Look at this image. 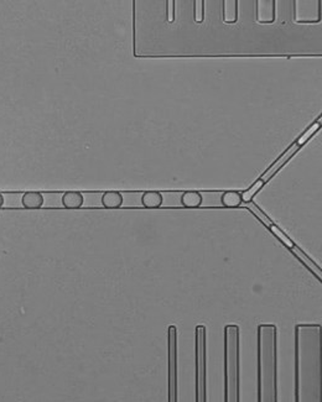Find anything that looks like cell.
<instances>
[{
  "instance_id": "obj_13",
  "label": "cell",
  "mask_w": 322,
  "mask_h": 402,
  "mask_svg": "<svg viewBox=\"0 0 322 402\" xmlns=\"http://www.w3.org/2000/svg\"><path fill=\"white\" fill-rule=\"evenodd\" d=\"M242 193L235 192V191H231V192H226L222 196V204L227 208H237L239 207L242 203Z\"/></svg>"
},
{
  "instance_id": "obj_15",
  "label": "cell",
  "mask_w": 322,
  "mask_h": 402,
  "mask_svg": "<svg viewBox=\"0 0 322 402\" xmlns=\"http://www.w3.org/2000/svg\"><path fill=\"white\" fill-rule=\"evenodd\" d=\"M266 227H269L270 231H272V233L274 234V235L277 236V238H278L279 240H280V242L283 243V244L285 245L286 248H289L290 250H291V249L295 247V244H294V243H292L291 240H290L289 238H287V236L285 235V233H284V231H281L280 229H279V228L277 227V225L274 224V223H272V224L266 225Z\"/></svg>"
},
{
  "instance_id": "obj_10",
  "label": "cell",
  "mask_w": 322,
  "mask_h": 402,
  "mask_svg": "<svg viewBox=\"0 0 322 402\" xmlns=\"http://www.w3.org/2000/svg\"><path fill=\"white\" fill-rule=\"evenodd\" d=\"M123 203V196L119 192H105L102 197V204L108 209H116Z\"/></svg>"
},
{
  "instance_id": "obj_2",
  "label": "cell",
  "mask_w": 322,
  "mask_h": 402,
  "mask_svg": "<svg viewBox=\"0 0 322 402\" xmlns=\"http://www.w3.org/2000/svg\"><path fill=\"white\" fill-rule=\"evenodd\" d=\"M258 398L275 402L278 397V331L274 325L258 327Z\"/></svg>"
},
{
  "instance_id": "obj_8",
  "label": "cell",
  "mask_w": 322,
  "mask_h": 402,
  "mask_svg": "<svg viewBox=\"0 0 322 402\" xmlns=\"http://www.w3.org/2000/svg\"><path fill=\"white\" fill-rule=\"evenodd\" d=\"M21 202L28 209H39L44 204V196L40 192H26L22 196Z\"/></svg>"
},
{
  "instance_id": "obj_6",
  "label": "cell",
  "mask_w": 322,
  "mask_h": 402,
  "mask_svg": "<svg viewBox=\"0 0 322 402\" xmlns=\"http://www.w3.org/2000/svg\"><path fill=\"white\" fill-rule=\"evenodd\" d=\"M301 147H303V146L298 145V144H296V143L291 147H289V149H287L286 151L284 152V155L281 156L280 158H278V160L274 163V165H273V166L270 167L269 170H266V172L264 173L263 176H261L260 180L263 181V183L265 184L266 182H269L270 180H272V178L274 177V176L277 175V173L280 171V170L283 169L284 166H285L287 161H290V158H291L292 156H294L296 152H298L299 150L301 149Z\"/></svg>"
},
{
  "instance_id": "obj_3",
  "label": "cell",
  "mask_w": 322,
  "mask_h": 402,
  "mask_svg": "<svg viewBox=\"0 0 322 402\" xmlns=\"http://www.w3.org/2000/svg\"><path fill=\"white\" fill-rule=\"evenodd\" d=\"M224 400L239 401V328H224Z\"/></svg>"
},
{
  "instance_id": "obj_4",
  "label": "cell",
  "mask_w": 322,
  "mask_h": 402,
  "mask_svg": "<svg viewBox=\"0 0 322 402\" xmlns=\"http://www.w3.org/2000/svg\"><path fill=\"white\" fill-rule=\"evenodd\" d=\"M196 401H206V328L196 327Z\"/></svg>"
},
{
  "instance_id": "obj_19",
  "label": "cell",
  "mask_w": 322,
  "mask_h": 402,
  "mask_svg": "<svg viewBox=\"0 0 322 402\" xmlns=\"http://www.w3.org/2000/svg\"><path fill=\"white\" fill-rule=\"evenodd\" d=\"M3 204H4V197H3V195L0 193V208L3 207Z\"/></svg>"
},
{
  "instance_id": "obj_16",
  "label": "cell",
  "mask_w": 322,
  "mask_h": 402,
  "mask_svg": "<svg viewBox=\"0 0 322 402\" xmlns=\"http://www.w3.org/2000/svg\"><path fill=\"white\" fill-rule=\"evenodd\" d=\"M320 128H321V120H318V121H316L315 124H313L311 128H309V129L306 130V131L304 132L303 137L296 140V144H298V145H300V146H304L305 144H306L307 141H309L310 139H311L313 135H315V132H317V130L320 129Z\"/></svg>"
},
{
  "instance_id": "obj_9",
  "label": "cell",
  "mask_w": 322,
  "mask_h": 402,
  "mask_svg": "<svg viewBox=\"0 0 322 402\" xmlns=\"http://www.w3.org/2000/svg\"><path fill=\"white\" fill-rule=\"evenodd\" d=\"M62 204L68 209H78L83 204V195L81 192H67L63 195Z\"/></svg>"
},
{
  "instance_id": "obj_7",
  "label": "cell",
  "mask_w": 322,
  "mask_h": 402,
  "mask_svg": "<svg viewBox=\"0 0 322 402\" xmlns=\"http://www.w3.org/2000/svg\"><path fill=\"white\" fill-rule=\"evenodd\" d=\"M257 19L263 24H270L275 19V3L274 2H258Z\"/></svg>"
},
{
  "instance_id": "obj_17",
  "label": "cell",
  "mask_w": 322,
  "mask_h": 402,
  "mask_svg": "<svg viewBox=\"0 0 322 402\" xmlns=\"http://www.w3.org/2000/svg\"><path fill=\"white\" fill-rule=\"evenodd\" d=\"M203 2H196L195 3V19L197 22L203 21Z\"/></svg>"
},
{
  "instance_id": "obj_18",
  "label": "cell",
  "mask_w": 322,
  "mask_h": 402,
  "mask_svg": "<svg viewBox=\"0 0 322 402\" xmlns=\"http://www.w3.org/2000/svg\"><path fill=\"white\" fill-rule=\"evenodd\" d=\"M166 14H168V21L172 22L175 19V2H168V5H166Z\"/></svg>"
},
{
  "instance_id": "obj_14",
  "label": "cell",
  "mask_w": 322,
  "mask_h": 402,
  "mask_svg": "<svg viewBox=\"0 0 322 402\" xmlns=\"http://www.w3.org/2000/svg\"><path fill=\"white\" fill-rule=\"evenodd\" d=\"M224 9V20L228 24L237 21V14H238V4L237 2H226L223 5Z\"/></svg>"
},
{
  "instance_id": "obj_11",
  "label": "cell",
  "mask_w": 322,
  "mask_h": 402,
  "mask_svg": "<svg viewBox=\"0 0 322 402\" xmlns=\"http://www.w3.org/2000/svg\"><path fill=\"white\" fill-rule=\"evenodd\" d=\"M142 203L145 208H159L163 203V196L160 192H145L142 197Z\"/></svg>"
},
{
  "instance_id": "obj_12",
  "label": "cell",
  "mask_w": 322,
  "mask_h": 402,
  "mask_svg": "<svg viewBox=\"0 0 322 402\" xmlns=\"http://www.w3.org/2000/svg\"><path fill=\"white\" fill-rule=\"evenodd\" d=\"M181 203L186 208H198L202 203V196L200 192H185L181 198Z\"/></svg>"
},
{
  "instance_id": "obj_5",
  "label": "cell",
  "mask_w": 322,
  "mask_h": 402,
  "mask_svg": "<svg viewBox=\"0 0 322 402\" xmlns=\"http://www.w3.org/2000/svg\"><path fill=\"white\" fill-rule=\"evenodd\" d=\"M169 401H177V331L169 327Z\"/></svg>"
},
{
  "instance_id": "obj_1",
  "label": "cell",
  "mask_w": 322,
  "mask_h": 402,
  "mask_svg": "<svg viewBox=\"0 0 322 402\" xmlns=\"http://www.w3.org/2000/svg\"><path fill=\"white\" fill-rule=\"evenodd\" d=\"M320 326L299 325L295 328V400L318 401L320 390Z\"/></svg>"
}]
</instances>
